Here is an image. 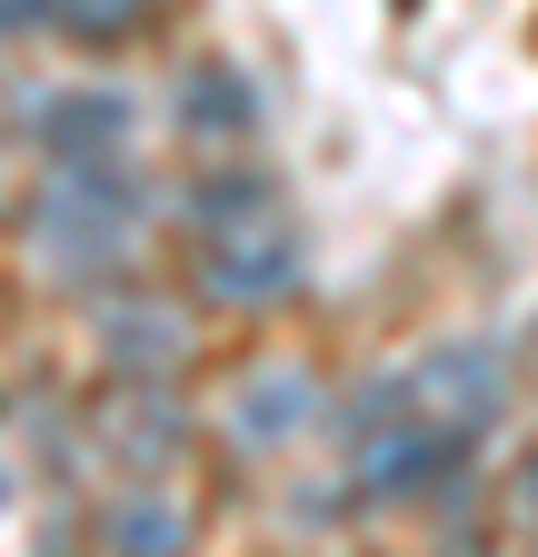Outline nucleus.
Segmentation results:
<instances>
[{"mask_svg": "<svg viewBox=\"0 0 538 557\" xmlns=\"http://www.w3.org/2000/svg\"><path fill=\"white\" fill-rule=\"evenodd\" d=\"M140 209H150V189L130 160H71L50 180V199L30 209V249H40L50 278H100L110 259H130Z\"/></svg>", "mask_w": 538, "mask_h": 557, "instance_id": "nucleus-1", "label": "nucleus"}, {"mask_svg": "<svg viewBox=\"0 0 538 557\" xmlns=\"http://www.w3.org/2000/svg\"><path fill=\"white\" fill-rule=\"evenodd\" d=\"M199 289L220 309H269V299L299 289V230L280 220V199L240 209V220H210V239H199Z\"/></svg>", "mask_w": 538, "mask_h": 557, "instance_id": "nucleus-2", "label": "nucleus"}, {"mask_svg": "<svg viewBox=\"0 0 538 557\" xmlns=\"http://www.w3.org/2000/svg\"><path fill=\"white\" fill-rule=\"evenodd\" d=\"M409 388H419L429 418H449V429H468V438H489L499 418H509V359H499V338H439L429 359L409 369Z\"/></svg>", "mask_w": 538, "mask_h": 557, "instance_id": "nucleus-3", "label": "nucleus"}, {"mask_svg": "<svg viewBox=\"0 0 538 557\" xmlns=\"http://www.w3.org/2000/svg\"><path fill=\"white\" fill-rule=\"evenodd\" d=\"M309 418H319V379L309 369H249L230 388V438L240 448H290Z\"/></svg>", "mask_w": 538, "mask_h": 557, "instance_id": "nucleus-4", "label": "nucleus"}, {"mask_svg": "<svg viewBox=\"0 0 538 557\" xmlns=\"http://www.w3.org/2000/svg\"><path fill=\"white\" fill-rule=\"evenodd\" d=\"M40 150L71 170V160H120L130 150V100L120 90H60L40 110Z\"/></svg>", "mask_w": 538, "mask_h": 557, "instance_id": "nucleus-5", "label": "nucleus"}, {"mask_svg": "<svg viewBox=\"0 0 538 557\" xmlns=\"http://www.w3.org/2000/svg\"><path fill=\"white\" fill-rule=\"evenodd\" d=\"M100 537H110V557H180L189 547V518H180V498L150 487V498H120Z\"/></svg>", "mask_w": 538, "mask_h": 557, "instance_id": "nucleus-6", "label": "nucleus"}, {"mask_svg": "<svg viewBox=\"0 0 538 557\" xmlns=\"http://www.w3.org/2000/svg\"><path fill=\"white\" fill-rule=\"evenodd\" d=\"M180 110H189V129H249V90L230 81V70H189V90H180Z\"/></svg>", "mask_w": 538, "mask_h": 557, "instance_id": "nucleus-7", "label": "nucleus"}, {"mask_svg": "<svg viewBox=\"0 0 538 557\" xmlns=\"http://www.w3.org/2000/svg\"><path fill=\"white\" fill-rule=\"evenodd\" d=\"M50 21L71 40H120L130 21H140V0H50Z\"/></svg>", "mask_w": 538, "mask_h": 557, "instance_id": "nucleus-8", "label": "nucleus"}, {"mask_svg": "<svg viewBox=\"0 0 538 557\" xmlns=\"http://www.w3.org/2000/svg\"><path fill=\"white\" fill-rule=\"evenodd\" d=\"M199 230H210V220H240V209H269V180L259 170H240V180H199Z\"/></svg>", "mask_w": 538, "mask_h": 557, "instance_id": "nucleus-9", "label": "nucleus"}, {"mask_svg": "<svg viewBox=\"0 0 538 557\" xmlns=\"http://www.w3.org/2000/svg\"><path fill=\"white\" fill-rule=\"evenodd\" d=\"M120 438H140V388H120ZM170 438H180V418H170V398H150V448L170 458Z\"/></svg>", "mask_w": 538, "mask_h": 557, "instance_id": "nucleus-10", "label": "nucleus"}, {"mask_svg": "<svg viewBox=\"0 0 538 557\" xmlns=\"http://www.w3.org/2000/svg\"><path fill=\"white\" fill-rule=\"evenodd\" d=\"M528 508H538V468H528Z\"/></svg>", "mask_w": 538, "mask_h": 557, "instance_id": "nucleus-11", "label": "nucleus"}]
</instances>
